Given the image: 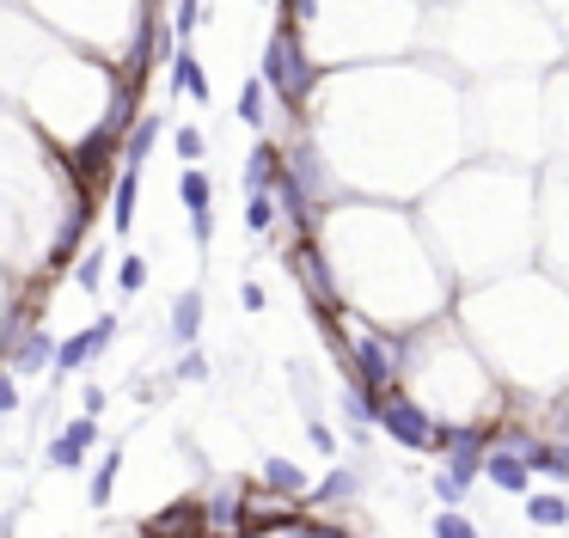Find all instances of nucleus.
I'll return each mask as SVG.
<instances>
[{
	"label": "nucleus",
	"mask_w": 569,
	"mask_h": 538,
	"mask_svg": "<svg viewBox=\"0 0 569 538\" xmlns=\"http://www.w3.org/2000/svg\"><path fill=\"white\" fill-rule=\"evenodd\" d=\"M282 166H276V147H252V159H245V190H276Z\"/></svg>",
	"instance_id": "9b49d317"
},
{
	"label": "nucleus",
	"mask_w": 569,
	"mask_h": 538,
	"mask_svg": "<svg viewBox=\"0 0 569 538\" xmlns=\"http://www.w3.org/2000/svg\"><path fill=\"white\" fill-rule=\"evenodd\" d=\"M202 154H209V141H202L197 129H178V159H185V166H197Z\"/></svg>",
	"instance_id": "393cba45"
},
{
	"label": "nucleus",
	"mask_w": 569,
	"mask_h": 538,
	"mask_svg": "<svg viewBox=\"0 0 569 538\" xmlns=\"http://www.w3.org/2000/svg\"><path fill=\"white\" fill-rule=\"evenodd\" d=\"M178 380H209V361H202V349L197 342H185V349H178Z\"/></svg>",
	"instance_id": "412c9836"
},
{
	"label": "nucleus",
	"mask_w": 569,
	"mask_h": 538,
	"mask_svg": "<svg viewBox=\"0 0 569 538\" xmlns=\"http://www.w3.org/2000/svg\"><path fill=\"white\" fill-rule=\"evenodd\" d=\"M484 460H491V434L484 429H447V465L465 477L484 472Z\"/></svg>",
	"instance_id": "0eeeda50"
},
{
	"label": "nucleus",
	"mask_w": 569,
	"mask_h": 538,
	"mask_svg": "<svg viewBox=\"0 0 569 538\" xmlns=\"http://www.w3.org/2000/svg\"><path fill=\"white\" fill-rule=\"evenodd\" d=\"M380 434L398 446H411V453H447V429H441L435 416H429L417 398L404 392H386L380 398Z\"/></svg>",
	"instance_id": "f257e3e1"
},
{
	"label": "nucleus",
	"mask_w": 569,
	"mask_h": 538,
	"mask_svg": "<svg viewBox=\"0 0 569 538\" xmlns=\"http://www.w3.org/2000/svg\"><path fill=\"white\" fill-rule=\"evenodd\" d=\"M465 496H472V477H465V472H453V465H447V472H435V502H441V508H453V502H465Z\"/></svg>",
	"instance_id": "a211bd4d"
},
{
	"label": "nucleus",
	"mask_w": 569,
	"mask_h": 538,
	"mask_svg": "<svg viewBox=\"0 0 569 538\" xmlns=\"http://www.w3.org/2000/svg\"><path fill=\"white\" fill-rule=\"evenodd\" d=\"M264 484L276 489V496H306V472L294 460H264Z\"/></svg>",
	"instance_id": "f8f14e48"
},
{
	"label": "nucleus",
	"mask_w": 569,
	"mask_h": 538,
	"mask_svg": "<svg viewBox=\"0 0 569 538\" xmlns=\"http://www.w3.org/2000/svg\"><path fill=\"white\" fill-rule=\"evenodd\" d=\"M349 355H356V373L373 386V392H386V386L404 373V349H398V342H386V337H373V330L349 342Z\"/></svg>",
	"instance_id": "7ed1b4c3"
},
{
	"label": "nucleus",
	"mask_w": 569,
	"mask_h": 538,
	"mask_svg": "<svg viewBox=\"0 0 569 538\" xmlns=\"http://www.w3.org/2000/svg\"><path fill=\"white\" fill-rule=\"evenodd\" d=\"M484 477H491L496 489H508V496H527L533 465H527V453H520L515 441H503V446H491V460H484Z\"/></svg>",
	"instance_id": "423d86ee"
},
{
	"label": "nucleus",
	"mask_w": 569,
	"mask_h": 538,
	"mask_svg": "<svg viewBox=\"0 0 569 538\" xmlns=\"http://www.w3.org/2000/svg\"><path fill=\"white\" fill-rule=\"evenodd\" d=\"M117 282H123V294H135V288H141V282H147V263H141V257H123Z\"/></svg>",
	"instance_id": "a878e982"
},
{
	"label": "nucleus",
	"mask_w": 569,
	"mask_h": 538,
	"mask_svg": "<svg viewBox=\"0 0 569 538\" xmlns=\"http://www.w3.org/2000/svg\"><path fill=\"white\" fill-rule=\"evenodd\" d=\"M527 502V520L533 526H563L569 520V502L563 496H520Z\"/></svg>",
	"instance_id": "f3484780"
},
{
	"label": "nucleus",
	"mask_w": 569,
	"mask_h": 538,
	"mask_svg": "<svg viewBox=\"0 0 569 538\" xmlns=\"http://www.w3.org/2000/svg\"><path fill=\"white\" fill-rule=\"evenodd\" d=\"M197 337H202V294L185 288V294L172 300V342L185 349V342H197Z\"/></svg>",
	"instance_id": "1a4fd4ad"
},
{
	"label": "nucleus",
	"mask_w": 569,
	"mask_h": 538,
	"mask_svg": "<svg viewBox=\"0 0 569 538\" xmlns=\"http://www.w3.org/2000/svg\"><path fill=\"white\" fill-rule=\"evenodd\" d=\"M74 282H80L86 294H93L98 282H105V251H86V257H80V270H74Z\"/></svg>",
	"instance_id": "4be33fe9"
},
{
	"label": "nucleus",
	"mask_w": 569,
	"mask_h": 538,
	"mask_svg": "<svg viewBox=\"0 0 569 538\" xmlns=\"http://www.w3.org/2000/svg\"><path fill=\"white\" fill-rule=\"evenodd\" d=\"M172 86H178V93H190L197 105H209V74L197 67V55H190V50H172Z\"/></svg>",
	"instance_id": "9d476101"
},
{
	"label": "nucleus",
	"mask_w": 569,
	"mask_h": 538,
	"mask_svg": "<svg viewBox=\"0 0 569 538\" xmlns=\"http://www.w3.org/2000/svg\"><path fill=\"white\" fill-rule=\"evenodd\" d=\"M190 239H197V245H209V239H214V214H209V209L190 214Z\"/></svg>",
	"instance_id": "c85d7f7f"
},
{
	"label": "nucleus",
	"mask_w": 569,
	"mask_h": 538,
	"mask_svg": "<svg viewBox=\"0 0 569 538\" xmlns=\"http://www.w3.org/2000/svg\"><path fill=\"white\" fill-rule=\"evenodd\" d=\"M276 93V86H270V80H245V86H239V123H264V98Z\"/></svg>",
	"instance_id": "2eb2a0df"
},
{
	"label": "nucleus",
	"mask_w": 569,
	"mask_h": 538,
	"mask_svg": "<svg viewBox=\"0 0 569 538\" xmlns=\"http://www.w3.org/2000/svg\"><path fill=\"white\" fill-rule=\"evenodd\" d=\"M264 80L270 86H276L282 98H301L306 86H313V74H306V55L294 50V31H276V38H270V50H264Z\"/></svg>",
	"instance_id": "f03ea898"
},
{
	"label": "nucleus",
	"mask_w": 569,
	"mask_h": 538,
	"mask_svg": "<svg viewBox=\"0 0 569 538\" xmlns=\"http://www.w3.org/2000/svg\"><path fill=\"white\" fill-rule=\"evenodd\" d=\"M306 434H313V446H318V453H337V434L325 429V416H313V422H306Z\"/></svg>",
	"instance_id": "cd10ccee"
},
{
	"label": "nucleus",
	"mask_w": 569,
	"mask_h": 538,
	"mask_svg": "<svg viewBox=\"0 0 569 538\" xmlns=\"http://www.w3.org/2000/svg\"><path fill=\"white\" fill-rule=\"evenodd\" d=\"M110 221H117V233L135 221V166L123 171V184H117V202H110Z\"/></svg>",
	"instance_id": "aec40b11"
},
{
	"label": "nucleus",
	"mask_w": 569,
	"mask_h": 538,
	"mask_svg": "<svg viewBox=\"0 0 569 538\" xmlns=\"http://www.w3.org/2000/svg\"><path fill=\"white\" fill-rule=\"evenodd\" d=\"M80 410H93V416H105V392H98V386H86V392H80Z\"/></svg>",
	"instance_id": "7c9ffc66"
},
{
	"label": "nucleus",
	"mask_w": 569,
	"mask_h": 538,
	"mask_svg": "<svg viewBox=\"0 0 569 538\" xmlns=\"http://www.w3.org/2000/svg\"><path fill=\"white\" fill-rule=\"evenodd\" d=\"M197 19H202V7H197V0H178V43H185L190 31H197Z\"/></svg>",
	"instance_id": "bb28decb"
},
{
	"label": "nucleus",
	"mask_w": 569,
	"mask_h": 538,
	"mask_svg": "<svg viewBox=\"0 0 569 538\" xmlns=\"http://www.w3.org/2000/svg\"><path fill=\"white\" fill-rule=\"evenodd\" d=\"M154 135H159V117H147V123H135V135H129V147H123V154H129V166H141V154H147V147H154Z\"/></svg>",
	"instance_id": "5701e85b"
},
{
	"label": "nucleus",
	"mask_w": 569,
	"mask_h": 538,
	"mask_svg": "<svg viewBox=\"0 0 569 538\" xmlns=\"http://www.w3.org/2000/svg\"><path fill=\"white\" fill-rule=\"evenodd\" d=\"M349 496H361V472L356 465H337V472L318 484V502H349Z\"/></svg>",
	"instance_id": "dca6fc26"
},
{
	"label": "nucleus",
	"mask_w": 569,
	"mask_h": 538,
	"mask_svg": "<svg viewBox=\"0 0 569 538\" xmlns=\"http://www.w3.org/2000/svg\"><path fill=\"white\" fill-rule=\"evenodd\" d=\"M93 441H98V416H93V410H80V416L50 441V465H55V472H74V465L93 453Z\"/></svg>",
	"instance_id": "39448f33"
},
{
	"label": "nucleus",
	"mask_w": 569,
	"mask_h": 538,
	"mask_svg": "<svg viewBox=\"0 0 569 538\" xmlns=\"http://www.w3.org/2000/svg\"><path fill=\"white\" fill-rule=\"evenodd\" d=\"M557 429H563V441H569V398L557 404Z\"/></svg>",
	"instance_id": "2f4dec72"
},
{
	"label": "nucleus",
	"mask_w": 569,
	"mask_h": 538,
	"mask_svg": "<svg viewBox=\"0 0 569 538\" xmlns=\"http://www.w3.org/2000/svg\"><path fill=\"white\" fill-rule=\"evenodd\" d=\"M178 197H185V209H190V214H202V209H209V202H214V184H209V171H197V166H190L185 178H178Z\"/></svg>",
	"instance_id": "4468645a"
},
{
	"label": "nucleus",
	"mask_w": 569,
	"mask_h": 538,
	"mask_svg": "<svg viewBox=\"0 0 569 538\" xmlns=\"http://www.w3.org/2000/svg\"><path fill=\"white\" fill-rule=\"evenodd\" d=\"M110 337H117V313H98V325L74 330V337L62 342V355H55V373H74V368H86L93 355H105V349H110Z\"/></svg>",
	"instance_id": "20e7f679"
},
{
	"label": "nucleus",
	"mask_w": 569,
	"mask_h": 538,
	"mask_svg": "<svg viewBox=\"0 0 569 538\" xmlns=\"http://www.w3.org/2000/svg\"><path fill=\"white\" fill-rule=\"evenodd\" d=\"M55 342H50V330H19L13 337V373H43V368H55Z\"/></svg>",
	"instance_id": "6e6552de"
},
{
	"label": "nucleus",
	"mask_w": 569,
	"mask_h": 538,
	"mask_svg": "<svg viewBox=\"0 0 569 538\" xmlns=\"http://www.w3.org/2000/svg\"><path fill=\"white\" fill-rule=\"evenodd\" d=\"M239 306H245V313H264V288H257V282H245V288H239Z\"/></svg>",
	"instance_id": "c756f323"
},
{
	"label": "nucleus",
	"mask_w": 569,
	"mask_h": 538,
	"mask_svg": "<svg viewBox=\"0 0 569 538\" xmlns=\"http://www.w3.org/2000/svg\"><path fill=\"white\" fill-rule=\"evenodd\" d=\"M435 538H472V520H465V514H435Z\"/></svg>",
	"instance_id": "b1692460"
},
{
	"label": "nucleus",
	"mask_w": 569,
	"mask_h": 538,
	"mask_svg": "<svg viewBox=\"0 0 569 538\" xmlns=\"http://www.w3.org/2000/svg\"><path fill=\"white\" fill-rule=\"evenodd\" d=\"M276 190H245V221L257 226V233H270V221H276Z\"/></svg>",
	"instance_id": "6ab92c4d"
},
{
	"label": "nucleus",
	"mask_w": 569,
	"mask_h": 538,
	"mask_svg": "<svg viewBox=\"0 0 569 538\" xmlns=\"http://www.w3.org/2000/svg\"><path fill=\"white\" fill-rule=\"evenodd\" d=\"M117 472H123V446H110L105 460H98V472H93V489H86V502H93V508H105V502H110V489H117Z\"/></svg>",
	"instance_id": "ddd939ff"
}]
</instances>
